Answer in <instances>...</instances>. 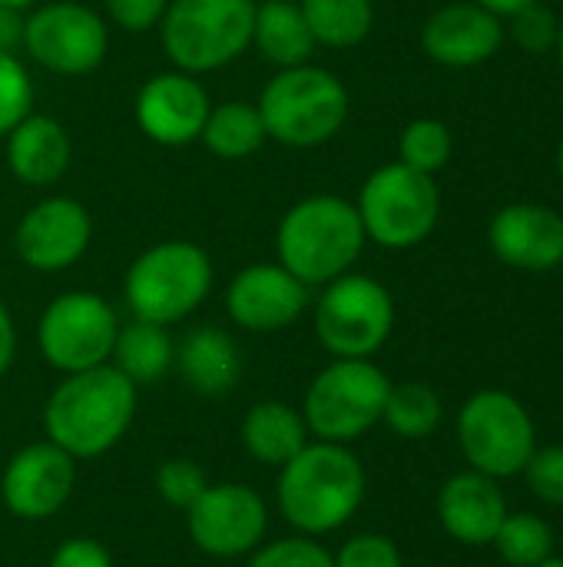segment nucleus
Listing matches in <instances>:
<instances>
[{
	"label": "nucleus",
	"instance_id": "27",
	"mask_svg": "<svg viewBox=\"0 0 563 567\" xmlns=\"http://www.w3.org/2000/svg\"><path fill=\"white\" fill-rule=\"evenodd\" d=\"M319 47L348 50L368 40L375 27L372 0H299Z\"/></svg>",
	"mask_w": 563,
	"mask_h": 567
},
{
	"label": "nucleus",
	"instance_id": "11",
	"mask_svg": "<svg viewBox=\"0 0 563 567\" xmlns=\"http://www.w3.org/2000/svg\"><path fill=\"white\" fill-rule=\"evenodd\" d=\"M119 319L113 306L100 292H63L56 296L40 322H37V346L40 355L60 372H86L106 365L116 346Z\"/></svg>",
	"mask_w": 563,
	"mask_h": 567
},
{
	"label": "nucleus",
	"instance_id": "5",
	"mask_svg": "<svg viewBox=\"0 0 563 567\" xmlns=\"http://www.w3.org/2000/svg\"><path fill=\"white\" fill-rule=\"evenodd\" d=\"M212 292V259L189 239H163L143 249L123 279V299L133 319L176 326Z\"/></svg>",
	"mask_w": 563,
	"mask_h": 567
},
{
	"label": "nucleus",
	"instance_id": "24",
	"mask_svg": "<svg viewBox=\"0 0 563 567\" xmlns=\"http://www.w3.org/2000/svg\"><path fill=\"white\" fill-rule=\"evenodd\" d=\"M305 432V419L285 402H259L242 422V442L249 455L262 465H285L289 458H295L309 445Z\"/></svg>",
	"mask_w": 563,
	"mask_h": 567
},
{
	"label": "nucleus",
	"instance_id": "28",
	"mask_svg": "<svg viewBox=\"0 0 563 567\" xmlns=\"http://www.w3.org/2000/svg\"><path fill=\"white\" fill-rule=\"evenodd\" d=\"M382 419L402 439H428L441 422V399L425 382H402L388 389Z\"/></svg>",
	"mask_w": 563,
	"mask_h": 567
},
{
	"label": "nucleus",
	"instance_id": "25",
	"mask_svg": "<svg viewBox=\"0 0 563 567\" xmlns=\"http://www.w3.org/2000/svg\"><path fill=\"white\" fill-rule=\"evenodd\" d=\"M269 133L262 123V113L256 103L249 100H226V103H212L206 126L199 133V143L219 156V159H249L252 153H259L265 146Z\"/></svg>",
	"mask_w": 563,
	"mask_h": 567
},
{
	"label": "nucleus",
	"instance_id": "14",
	"mask_svg": "<svg viewBox=\"0 0 563 567\" xmlns=\"http://www.w3.org/2000/svg\"><path fill=\"white\" fill-rule=\"evenodd\" d=\"M265 502L249 485H209L189 508V535L212 558H239L262 545Z\"/></svg>",
	"mask_w": 563,
	"mask_h": 567
},
{
	"label": "nucleus",
	"instance_id": "26",
	"mask_svg": "<svg viewBox=\"0 0 563 567\" xmlns=\"http://www.w3.org/2000/svg\"><path fill=\"white\" fill-rule=\"evenodd\" d=\"M110 359L133 385H153L173 369L176 346H173L166 326L133 319L129 326H119Z\"/></svg>",
	"mask_w": 563,
	"mask_h": 567
},
{
	"label": "nucleus",
	"instance_id": "39",
	"mask_svg": "<svg viewBox=\"0 0 563 567\" xmlns=\"http://www.w3.org/2000/svg\"><path fill=\"white\" fill-rule=\"evenodd\" d=\"M23 17L20 10L0 7V53H17L23 50Z\"/></svg>",
	"mask_w": 563,
	"mask_h": 567
},
{
	"label": "nucleus",
	"instance_id": "42",
	"mask_svg": "<svg viewBox=\"0 0 563 567\" xmlns=\"http://www.w3.org/2000/svg\"><path fill=\"white\" fill-rule=\"evenodd\" d=\"M37 3H43V0H0V7H10V10H20V13H27V10H33Z\"/></svg>",
	"mask_w": 563,
	"mask_h": 567
},
{
	"label": "nucleus",
	"instance_id": "43",
	"mask_svg": "<svg viewBox=\"0 0 563 567\" xmlns=\"http://www.w3.org/2000/svg\"><path fill=\"white\" fill-rule=\"evenodd\" d=\"M554 53H557V63H561V70H563V20L557 23V40H554Z\"/></svg>",
	"mask_w": 563,
	"mask_h": 567
},
{
	"label": "nucleus",
	"instance_id": "9",
	"mask_svg": "<svg viewBox=\"0 0 563 567\" xmlns=\"http://www.w3.org/2000/svg\"><path fill=\"white\" fill-rule=\"evenodd\" d=\"M395 329L392 292L362 272H345L322 286L315 302V336L335 359L375 355Z\"/></svg>",
	"mask_w": 563,
	"mask_h": 567
},
{
	"label": "nucleus",
	"instance_id": "32",
	"mask_svg": "<svg viewBox=\"0 0 563 567\" xmlns=\"http://www.w3.org/2000/svg\"><path fill=\"white\" fill-rule=\"evenodd\" d=\"M156 488H159V495L169 505L189 512L192 502L209 488V482H206V472L196 462H189V458H169L156 472Z\"/></svg>",
	"mask_w": 563,
	"mask_h": 567
},
{
	"label": "nucleus",
	"instance_id": "18",
	"mask_svg": "<svg viewBox=\"0 0 563 567\" xmlns=\"http://www.w3.org/2000/svg\"><path fill=\"white\" fill-rule=\"evenodd\" d=\"M488 243L504 266L548 272L563 262V216L541 203H511L494 213Z\"/></svg>",
	"mask_w": 563,
	"mask_h": 567
},
{
	"label": "nucleus",
	"instance_id": "34",
	"mask_svg": "<svg viewBox=\"0 0 563 567\" xmlns=\"http://www.w3.org/2000/svg\"><path fill=\"white\" fill-rule=\"evenodd\" d=\"M249 567H335L332 555L312 538H282L256 551Z\"/></svg>",
	"mask_w": 563,
	"mask_h": 567
},
{
	"label": "nucleus",
	"instance_id": "7",
	"mask_svg": "<svg viewBox=\"0 0 563 567\" xmlns=\"http://www.w3.org/2000/svg\"><path fill=\"white\" fill-rule=\"evenodd\" d=\"M355 209L372 243L382 249H415L441 219V193L435 176L405 163H388L362 183Z\"/></svg>",
	"mask_w": 563,
	"mask_h": 567
},
{
	"label": "nucleus",
	"instance_id": "30",
	"mask_svg": "<svg viewBox=\"0 0 563 567\" xmlns=\"http://www.w3.org/2000/svg\"><path fill=\"white\" fill-rule=\"evenodd\" d=\"M451 150H455V143H451L448 123L431 120V116L411 120L398 136V163H405L418 173H428V176H435L438 169L448 166Z\"/></svg>",
	"mask_w": 563,
	"mask_h": 567
},
{
	"label": "nucleus",
	"instance_id": "36",
	"mask_svg": "<svg viewBox=\"0 0 563 567\" xmlns=\"http://www.w3.org/2000/svg\"><path fill=\"white\" fill-rule=\"evenodd\" d=\"M332 561L335 567H402V555L385 535H358Z\"/></svg>",
	"mask_w": 563,
	"mask_h": 567
},
{
	"label": "nucleus",
	"instance_id": "44",
	"mask_svg": "<svg viewBox=\"0 0 563 567\" xmlns=\"http://www.w3.org/2000/svg\"><path fill=\"white\" fill-rule=\"evenodd\" d=\"M534 567H563V558H544L541 565H534Z\"/></svg>",
	"mask_w": 563,
	"mask_h": 567
},
{
	"label": "nucleus",
	"instance_id": "23",
	"mask_svg": "<svg viewBox=\"0 0 563 567\" xmlns=\"http://www.w3.org/2000/svg\"><path fill=\"white\" fill-rule=\"evenodd\" d=\"M265 63L275 70L312 63L315 37L305 23L299 0H259L252 17V43Z\"/></svg>",
	"mask_w": 563,
	"mask_h": 567
},
{
	"label": "nucleus",
	"instance_id": "22",
	"mask_svg": "<svg viewBox=\"0 0 563 567\" xmlns=\"http://www.w3.org/2000/svg\"><path fill=\"white\" fill-rule=\"evenodd\" d=\"M179 375L199 395H226L242 375V352L226 329L199 326L176 346Z\"/></svg>",
	"mask_w": 563,
	"mask_h": 567
},
{
	"label": "nucleus",
	"instance_id": "3",
	"mask_svg": "<svg viewBox=\"0 0 563 567\" xmlns=\"http://www.w3.org/2000/svg\"><path fill=\"white\" fill-rule=\"evenodd\" d=\"M365 498L362 462L335 442L305 445L282 465L279 508L289 525L305 535L342 528Z\"/></svg>",
	"mask_w": 563,
	"mask_h": 567
},
{
	"label": "nucleus",
	"instance_id": "2",
	"mask_svg": "<svg viewBox=\"0 0 563 567\" xmlns=\"http://www.w3.org/2000/svg\"><path fill=\"white\" fill-rule=\"evenodd\" d=\"M368 236L355 203L335 193H315L285 209L275 229V256L299 282L325 286L358 262Z\"/></svg>",
	"mask_w": 563,
	"mask_h": 567
},
{
	"label": "nucleus",
	"instance_id": "10",
	"mask_svg": "<svg viewBox=\"0 0 563 567\" xmlns=\"http://www.w3.org/2000/svg\"><path fill=\"white\" fill-rule=\"evenodd\" d=\"M23 53L60 76L93 73L110 53V23L76 0H43L23 17Z\"/></svg>",
	"mask_w": 563,
	"mask_h": 567
},
{
	"label": "nucleus",
	"instance_id": "13",
	"mask_svg": "<svg viewBox=\"0 0 563 567\" xmlns=\"http://www.w3.org/2000/svg\"><path fill=\"white\" fill-rule=\"evenodd\" d=\"M90 243V209L73 196H46L33 203L13 229V249L20 262L37 272H63L76 266L86 256Z\"/></svg>",
	"mask_w": 563,
	"mask_h": 567
},
{
	"label": "nucleus",
	"instance_id": "16",
	"mask_svg": "<svg viewBox=\"0 0 563 567\" xmlns=\"http://www.w3.org/2000/svg\"><path fill=\"white\" fill-rule=\"evenodd\" d=\"M309 309V286L279 262L239 269L226 289V312L246 332H279Z\"/></svg>",
	"mask_w": 563,
	"mask_h": 567
},
{
	"label": "nucleus",
	"instance_id": "38",
	"mask_svg": "<svg viewBox=\"0 0 563 567\" xmlns=\"http://www.w3.org/2000/svg\"><path fill=\"white\" fill-rule=\"evenodd\" d=\"M50 567H113V561L103 551V545H96L90 538H70L53 551Z\"/></svg>",
	"mask_w": 563,
	"mask_h": 567
},
{
	"label": "nucleus",
	"instance_id": "4",
	"mask_svg": "<svg viewBox=\"0 0 563 567\" xmlns=\"http://www.w3.org/2000/svg\"><path fill=\"white\" fill-rule=\"evenodd\" d=\"M269 140L289 150H315L342 133L348 123V86L338 73L302 63L275 70L256 100Z\"/></svg>",
	"mask_w": 563,
	"mask_h": 567
},
{
	"label": "nucleus",
	"instance_id": "19",
	"mask_svg": "<svg viewBox=\"0 0 563 567\" xmlns=\"http://www.w3.org/2000/svg\"><path fill=\"white\" fill-rule=\"evenodd\" d=\"M504 23L475 0L448 3L435 10L421 27V50L441 66H478L491 60L504 43Z\"/></svg>",
	"mask_w": 563,
	"mask_h": 567
},
{
	"label": "nucleus",
	"instance_id": "21",
	"mask_svg": "<svg viewBox=\"0 0 563 567\" xmlns=\"http://www.w3.org/2000/svg\"><path fill=\"white\" fill-rule=\"evenodd\" d=\"M438 518L451 538L465 545H491L501 522L508 518V505L498 488V478H488L481 472L455 475L441 488Z\"/></svg>",
	"mask_w": 563,
	"mask_h": 567
},
{
	"label": "nucleus",
	"instance_id": "20",
	"mask_svg": "<svg viewBox=\"0 0 563 567\" xmlns=\"http://www.w3.org/2000/svg\"><path fill=\"white\" fill-rule=\"evenodd\" d=\"M3 153L10 173L27 186H53L63 179L73 159L70 133L60 120L46 113H27L7 136Z\"/></svg>",
	"mask_w": 563,
	"mask_h": 567
},
{
	"label": "nucleus",
	"instance_id": "41",
	"mask_svg": "<svg viewBox=\"0 0 563 567\" xmlns=\"http://www.w3.org/2000/svg\"><path fill=\"white\" fill-rule=\"evenodd\" d=\"M475 3H481V7L491 10L494 17H514L518 10H524V7H531V3H538V0H475Z\"/></svg>",
	"mask_w": 563,
	"mask_h": 567
},
{
	"label": "nucleus",
	"instance_id": "33",
	"mask_svg": "<svg viewBox=\"0 0 563 567\" xmlns=\"http://www.w3.org/2000/svg\"><path fill=\"white\" fill-rule=\"evenodd\" d=\"M511 27H504V33H511V40L528 50V53H548L554 50V40H557V17L541 7V3H531L524 10H518L514 17H508Z\"/></svg>",
	"mask_w": 563,
	"mask_h": 567
},
{
	"label": "nucleus",
	"instance_id": "31",
	"mask_svg": "<svg viewBox=\"0 0 563 567\" xmlns=\"http://www.w3.org/2000/svg\"><path fill=\"white\" fill-rule=\"evenodd\" d=\"M33 80L27 63L17 53H0V140L33 113Z\"/></svg>",
	"mask_w": 563,
	"mask_h": 567
},
{
	"label": "nucleus",
	"instance_id": "29",
	"mask_svg": "<svg viewBox=\"0 0 563 567\" xmlns=\"http://www.w3.org/2000/svg\"><path fill=\"white\" fill-rule=\"evenodd\" d=\"M501 558L511 567H534L554 551V532L538 515H508L494 535Z\"/></svg>",
	"mask_w": 563,
	"mask_h": 567
},
{
	"label": "nucleus",
	"instance_id": "40",
	"mask_svg": "<svg viewBox=\"0 0 563 567\" xmlns=\"http://www.w3.org/2000/svg\"><path fill=\"white\" fill-rule=\"evenodd\" d=\"M13 355H17V326H13L7 302L0 299V375L10 369Z\"/></svg>",
	"mask_w": 563,
	"mask_h": 567
},
{
	"label": "nucleus",
	"instance_id": "45",
	"mask_svg": "<svg viewBox=\"0 0 563 567\" xmlns=\"http://www.w3.org/2000/svg\"><path fill=\"white\" fill-rule=\"evenodd\" d=\"M557 169H561V179H563V140H561V146H557Z\"/></svg>",
	"mask_w": 563,
	"mask_h": 567
},
{
	"label": "nucleus",
	"instance_id": "8",
	"mask_svg": "<svg viewBox=\"0 0 563 567\" xmlns=\"http://www.w3.org/2000/svg\"><path fill=\"white\" fill-rule=\"evenodd\" d=\"M388 375L368 359H335L305 392V425L322 442H355L382 422Z\"/></svg>",
	"mask_w": 563,
	"mask_h": 567
},
{
	"label": "nucleus",
	"instance_id": "15",
	"mask_svg": "<svg viewBox=\"0 0 563 567\" xmlns=\"http://www.w3.org/2000/svg\"><path fill=\"white\" fill-rule=\"evenodd\" d=\"M209 110H212V100L202 80L176 66L153 73L136 90V103H133V116L143 136L173 150L199 140Z\"/></svg>",
	"mask_w": 563,
	"mask_h": 567
},
{
	"label": "nucleus",
	"instance_id": "35",
	"mask_svg": "<svg viewBox=\"0 0 563 567\" xmlns=\"http://www.w3.org/2000/svg\"><path fill=\"white\" fill-rule=\"evenodd\" d=\"M528 485L531 492L548 502V505H563V449L551 445V449H534L531 462L524 465Z\"/></svg>",
	"mask_w": 563,
	"mask_h": 567
},
{
	"label": "nucleus",
	"instance_id": "1",
	"mask_svg": "<svg viewBox=\"0 0 563 567\" xmlns=\"http://www.w3.org/2000/svg\"><path fill=\"white\" fill-rule=\"evenodd\" d=\"M136 415V385L116 365L70 372L43 409L46 439L73 458L110 452Z\"/></svg>",
	"mask_w": 563,
	"mask_h": 567
},
{
	"label": "nucleus",
	"instance_id": "6",
	"mask_svg": "<svg viewBox=\"0 0 563 567\" xmlns=\"http://www.w3.org/2000/svg\"><path fill=\"white\" fill-rule=\"evenodd\" d=\"M256 0H169L159 40L169 63L202 76L239 60L252 43Z\"/></svg>",
	"mask_w": 563,
	"mask_h": 567
},
{
	"label": "nucleus",
	"instance_id": "12",
	"mask_svg": "<svg viewBox=\"0 0 563 567\" xmlns=\"http://www.w3.org/2000/svg\"><path fill=\"white\" fill-rule=\"evenodd\" d=\"M534 422L528 409L508 392H478L458 415V442L475 472L488 478H511L524 472L534 455Z\"/></svg>",
	"mask_w": 563,
	"mask_h": 567
},
{
	"label": "nucleus",
	"instance_id": "37",
	"mask_svg": "<svg viewBox=\"0 0 563 567\" xmlns=\"http://www.w3.org/2000/svg\"><path fill=\"white\" fill-rule=\"evenodd\" d=\"M169 0H106V20L126 33L156 30Z\"/></svg>",
	"mask_w": 563,
	"mask_h": 567
},
{
	"label": "nucleus",
	"instance_id": "17",
	"mask_svg": "<svg viewBox=\"0 0 563 567\" xmlns=\"http://www.w3.org/2000/svg\"><path fill=\"white\" fill-rule=\"evenodd\" d=\"M73 482V455H66L53 442L30 445L17 452L3 472V502L17 518L43 522L66 505Z\"/></svg>",
	"mask_w": 563,
	"mask_h": 567
}]
</instances>
